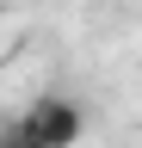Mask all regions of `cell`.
Instances as JSON below:
<instances>
[{"label": "cell", "mask_w": 142, "mask_h": 148, "mask_svg": "<svg viewBox=\"0 0 142 148\" xmlns=\"http://www.w3.org/2000/svg\"><path fill=\"white\" fill-rule=\"evenodd\" d=\"M12 130H19L25 148H74L86 136V111L74 99H62V92H43L25 117H12Z\"/></svg>", "instance_id": "1"}, {"label": "cell", "mask_w": 142, "mask_h": 148, "mask_svg": "<svg viewBox=\"0 0 142 148\" xmlns=\"http://www.w3.org/2000/svg\"><path fill=\"white\" fill-rule=\"evenodd\" d=\"M0 148H25V142H19V130H12V123L0 130Z\"/></svg>", "instance_id": "2"}, {"label": "cell", "mask_w": 142, "mask_h": 148, "mask_svg": "<svg viewBox=\"0 0 142 148\" xmlns=\"http://www.w3.org/2000/svg\"><path fill=\"white\" fill-rule=\"evenodd\" d=\"M99 6H117V0H99Z\"/></svg>", "instance_id": "3"}]
</instances>
